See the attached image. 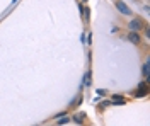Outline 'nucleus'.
<instances>
[{"label": "nucleus", "instance_id": "nucleus-7", "mask_svg": "<svg viewBox=\"0 0 150 126\" xmlns=\"http://www.w3.org/2000/svg\"><path fill=\"white\" fill-rule=\"evenodd\" d=\"M60 118H62V119H58V121H56L58 125H67V123H70V118L65 116V114H63V116H60Z\"/></svg>", "mask_w": 150, "mask_h": 126}, {"label": "nucleus", "instance_id": "nucleus-8", "mask_svg": "<svg viewBox=\"0 0 150 126\" xmlns=\"http://www.w3.org/2000/svg\"><path fill=\"white\" fill-rule=\"evenodd\" d=\"M149 68H150V63L147 61V63L143 65V75H145V78L149 77Z\"/></svg>", "mask_w": 150, "mask_h": 126}, {"label": "nucleus", "instance_id": "nucleus-2", "mask_svg": "<svg viewBox=\"0 0 150 126\" xmlns=\"http://www.w3.org/2000/svg\"><path fill=\"white\" fill-rule=\"evenodd\" d=\"M149 94V87H147V84L145 82H142L138 89H137V92H135V97H145Z\"/></svg>", "mask_w": 150, "mask_h": 126}, {"label": "nucleus", "instance_id": "nucleus-5", "mask_svg": "<svg viewBox=\"0 0 150 126\" xmlns=\"http://www.w3.org/2000/svg\"><path fill=\"white\" fill-rule=\"evenodd\" d=\"M125 97H121V96H112L111 97V104L112 106H125Z\"/></svg>", "mask_w": 150, "mask_h": 126}, {"label": "nucleus", "instance_id": "nucleus-9", "mask_svg": "<svg viewBox=\"0 0 150 126\" xmlns=\"http://www.w3.org/2000/svg\"><path fill=\"white\" fill-rule=\"evenodd\" d=\"M91 84V73L87 72V75H85V85H89Z\"/></svg>", "mask_w": 150, "mask_h": 126}, {"label": "nucleus", "instance_id": "nucleus-3", "mask_svg": "<svg viewBox=\"0 0 150 126\" xmlns=\"http://www.w3.org/2000/svg\"><path fill=\"white\" fill-rule=\"evenodd\" d=\"M116 9L120 10V12H121V14H125V15H130V14H131L130 7H128V5H126V4H125V2H120V0H118V2H116Z\"/></svg>", "mask_w": 150, "mask_h": 126}, {"label": "nucleus", "instance_id": "nucleus-4", "mask_svg": "<svg viewBox=\"0 0 150 126\" xmlns=\"http://www.w3.org/2000/svg\"><path fill=\"white\" fill-rule=\"evenodd\" d=\"M128 41L133 43V44H140V32H137V31H130V34H128Z\"/></svg>", "mask_w": 150, "mask_h": 126}, {"label": "nucleus", "instance_id": "nucleus-10", "mask_svg": "<svg viewBox=\"0 0 150 126\" xmlns=\"http://www.w3.org/2000/svg\"><path fill=\"white\" fill-rule=\"evenodd\" d=\"M84 2H87V0H84Z\"/></svg>", "mask_w": 150, "mask_h": 126}, {"label": "nucleus", "instance_id": "nucleus-6", "mask_svg": "<svg viewBox=\"0 0 150 126\" xmlns=\"http://www.w3.org/2000/svg\"><path fill=\"white\" fill-rule=\"evenodd\" d=\"M84 119H85V114H82V113H77V114L74 116V121L77 123V125H82Z\"/></svg>", "mask_w": 150, "mask_h": 126}, {"label": "nucleus", "instance_id": "nucleus-1", "mask_svg": "<svg viewBox=\"0 0 150 126\" xmlns=\"http://www.w3.org/2000/svg\"><path fill=\"white\" fill-rule=\"evenodd\" d=\"M128 27H130V31H137V32H140L142 27H143V22H142V19H133L128 24Z\"/></svg>", "mask_w": 150, "mask_h": 126}]
</instances>
